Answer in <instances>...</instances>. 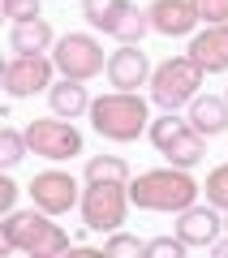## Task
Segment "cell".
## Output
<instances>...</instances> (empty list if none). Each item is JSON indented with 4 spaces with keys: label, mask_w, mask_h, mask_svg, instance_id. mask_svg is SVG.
Segmentation results:
<instances>
[{
    "label": "cell",
    "mask_w": 228,
    "mask_h": 258,
    "mask_svg": "<svg viewBox=\"0 0 228 258\" xmlns=\"http://www.w3.org/2000/svg\"><path fill=\"white\" fill-rule=\"evenodd\" d=\"M224 232H228V220H224Z\"/></svg>",
    "instance_id": "f1b7e54d"
},
{
    "label": "cell",
    "mask_w": 228,
    "mask_h": 258,
    "mask_svg": "<svg viewBox=\"0 0 228 258\" xmlns=\"http://www.w3.org/2000/svg\"><path fill=\"white\" fill-rule=\"evenodd\" d=\"M0 241L5 249H22L30 258H61L69 254V232L61 224H52V215L43 207H30V211H9L0 224Z\"/></svg>",
    "instance_id": "7a4b0ae2"
},
{
    "label": "cell",
    "mask_w": 228,
    "mask_h": 258,
    "mask_svg": "<svg viewBox=\"0 0 228 258\" xmlns=\"http://www.w3.org/2000/svg\"><path fill=\"white\" fill-rule=\"evenodd\" d=\"M47 103H52V112L56 116H82V112H91V95H86V86L78 82V78H61V82H52L47 86Z\"/></svg>",
    "instance_id": "2e32d148"
},
{
    "label": "cell",
    "mask_w": 228,
    "mask_h": 258,
    "mask_svg": "<svg viewBox=\"0 0 228 258\" xmlns=\"http://www.w3.org/2000/svg\"><path fill=\"white\" fill-rule=\"evenodd\" d=\"M202 78H207V69H202L190 52H185V56H173V60H164L155 74H151V99H155L164 112L190 108V103L198 99Z\"/></svg>",
    "instance_id": "277c9868"
},
{
    "label": "cell",
    "mask_w": 228,
    "mask_h": 258,
    "mask_svg": "<svg viewBox=\"0 0 228 258\" xmlns=\"http://www.w3.org/2000/svg\"><path fill=\"white\" fill-rule=\"evenodd\" d=\"M5 18H13V22L39 18V0H5Z\"/></svg>",
    "instance_id": "484cf974"
},
{
    "label": "cell",
    "mask_w": 228,
    "mask_h": 258,
    "mask_svg": "<svg viewBox=\"0 0 228 258\" xmlns=\"http://www.w3.org/2000/svg\"><path fill=\"white\" fill-rule=\"evenodd\" d=\"M52 60H56V69H61V78H78V82H91L95 74L108 69L99 39L82 35V30H69V35L56 39L52 43Z\"/></svg>",
    "instance_id": "52a82bcc"
},
{
    "label": "cell",
    "mask_w": 228,
    "mask_h": 258,
    "mask_svg": "<svg viewBox=\"0 0 228 258\" xmlns=\"http://www.w3.org/2000/svg\"><path fill=\"white\" fill-rule=\"evenodd\" d=\"M52 43H56V35H52V26H47L43 13H39V18H22V22L9 26V47L18 56H39V52H47Z\"/></svg>",
    "instance_id": "9a60e30c"
},
{
    "label": "cell",
    "mask_w": 228,
    "mask_h": 258,
    "mask_svg": "<svg viewBox=\"0 0 228 258\" xmlns=\"http://www.w3.org/2000/svg\"><path fill=\"white\" fill-rule=\"evenodd\" d=\"M129 211V185L125 181H86L82 194V224L91 232H117Z\"/></svg>",
    "instance_id": "8992f818"
},
{
    "label": "cell",
    "mask_w": 228,
    "mask_h": 258,
    "mask_svg": "<svg viewBox=\"0 0 228 258\" xmlns=\"http://www.w3.org/2000/svg\"><path fill=\"white\" fill-rule=\"evenodd\" d=\"M26 142H30V155H43V159H52V164L82 155V134L69 125V116H56V112L43 116V120H30Z\"/></svg>",
    "instance_id": "ba28073f"
},
{
    "label": "cell",
    "mask_w": 228,
    "mask_h": 258,
    "mask_svg": "<svg viewBox=\"0 0 228 258\" xmlns=\"http://www.w3.org/2000/svg\"><path fill=\"white\" fill-rule=\"evenodd\" d=\"M91 125L108 142H134L138 134L151 129V112H146V99L138 91H112L91 103Z\"/></svg>",
    "instance_id": "3957f363"
},
{
    "label": "cell",
    "mask_w": 228,
    "mask_h": 258,
    "mask_svg": "<svg viewBox=\"0 0 228 258\" xmlns=\"http://www.w3.org/2000/svg\"><path fill=\"white\" fill-rule=\"evenodd\" d=\"M224 99H228V91H224Z\"/></svg>",
    "instance_id": "f546056e"
},
{
    "label": "cell",
    "mask_w": 228,
    "mask_h": 258,
    "mask_svg": "<svg viewBox=\"0 0 228 258\" xmlns=\"http://www.w3.org/2000/svg\"><path fill=\"white\" fill-rule=\"evenodd\" d=\"M151 60L138 43H121L117 52L108 56V82L112 91H138V86H151Z\"/></svg>",
    "instance_id": "8fae6325"
},
{
    "label": "cell",
    "mask_w": 228,
    "mask_h": 258,
    "mask_svg": "<svg viewBox=\"0 0 228 258\" xmlns=\"http://www.w3.org/2000/svg\"><path fill=\"white\" fill-rule=\"evenodd\" d=\"M26 155H30L26 134H18V129H0V168L9 172V168H18Z\"/></svg>",
    "instance_id": "ffe728a7"
},
{
    "label": "cell",
    "mask_w": 228,
    "mask_h": 258,
    "mask_svg": "<svg viewBox=\"0 0 228 258\" xmlns=\"http://www.w3.org/2000/svg\"><path fill=\"white\" fill-rule=\"evenodd\" d=\"M190 125L198 129V134H207V138H219L228 129V99H219V95H198V99L190 103Z\"/></svg>",
    "instance_id": "e0dca14e"
},
{
    "label": "cell",
    "mask_w": 228,
    "mask_h": 258,
    "mask_svg": "<svg viewBox=\"0 0 228 258\" xmlns=\"http://www.w3.org/2000/svg\"><path fill=\"white\" fill-rule=\"evenodd\" d=\"M103 258H146V241L129 237V232H112L103 241Z\"/></svg>",
    "instance_id": "44dd1931"
},
{
    "label": "cell",
    "mask_w": 228,
    "mask_h": 258,
    "mask_svg": "<svg viewBox=\"0 0 228 258\" xmlns=\"http://www.w3.org/2000/svg\"><path fill=\"white\" fill-rule=\"evenodd\" d=\"M13 203H18V185H13L9 176H0V211L9 215V211H13Z\"/></svg>",
    "instance_id": "4316f807"
},
{
    "label": "cell",
    "mask_w": 228,
    "mask_h": 258,
    "mask_svg": "<svg viewBox=\"0 0 228 258\" xmlns=\"http://www.w3.org/2000/svg\"><path fill=\"white\" fill-rule=\"evenodd\" d=\"M82 18L117 43H142V35L151 30V13L129 0H82Z\"/></svg>",
    "instance_id": "5b68a950"
},
{
    "label": "cell",
    "mask_w": 228,
    "mask_h": 258,
    "mask_svg": "<svg viewBox=\"0 0 228 258\" xmlns=\"http://www.w3.org/2000/svg\"><path fill=\"white\" fill-rule=\"evenodd\" d=\"M190 56L207 74H228V22H215L190 39Z\"/></svg>",
    "instance_id": "5bb4252c"
},
{
    "label": "cell",
    "mask_w": 228,
    "mask_h": 258,
    "mask_svg": "<svg viewBox=\"0 0 228 258\" xmlns=\"http://www.w3.org/2000/svg\"><path fill=\"white\" fill-rule=\"evenodd\" d=\"M198 198V181L190 176V168H151V172H138L129 181V203L138 211H168V215H181L185 207H194Z\"/></svg>",
    "instance_id": "6da1fadb"
},
{
    "label": "cell",
    "mask_w": 228,
    "mask_h": 258,
    "mask_svg": "<svg viewBox=\"0 0 228 258\" xmlns=\"http://www.w3.org/2000/svg\"><path fill=\"white\" fill-rule=\"evenodd\" d=\"M211 254H215V258H228V241H215V245H211Z\"/></svg>",
    "instance_id": "83f0119b"
},
{
    "label": "cell",
    "mask_w": 228,
    "mask_h": 258,
    "mask_svg": "<svg viewBox=\"0 0 228 258\" xmlns=\"http://www.w3.org/2000/svg\"><path fill=\"white\" fill-rule=\"evenodd\" d=\"M185 241L181 237H155V241H146V258H185Z\"/></svg>",
    "instance_id": "cb8c5ba5"
},
{
    "label": "cell",
    "mask_w": 228,
    "mask_h": 258,
    "mask_svg": "<svg viewBox=\"0 0 228 258\" xmlns=\"http://www.w3.org/2000/svg\"><path fill=\"white\" fill-rule=\"evenodd\" d=\"M190 125V116H177V112H164V116H155L151 120V129H146V134H151V142H155V151H164L168 142H173V134H181V129Z\"/></svg>",
    "instance_id": "7402d4cb"
},
{
    "label": "cell",
    "mask_w": 228,
    "mask_h": 258,
    "mask_svg": "<svg viewBox=\"0 0 228 258\" xmlns=\"http://www.w3.org/2000/svg\"><path fill=\"white\" fill-rule=\"evenodd\" d=\"M52 69H56V60H47L43 52L39 56H13V60L5 64L0 82H5V91H9L13 99H26V95L52 86Z\"/></svg>",
    "instance_id": "30bf717a"
},
{
    "label": "cell",
    "mask_w": 228,
    "mask_h": 258,
    "mask_svg": "<svg viewBox=\"0 0 228 258\" xmlns=\"http://www.w3.org/2000/svg\"><path fill=\"white\" fill-rule=\"evenodd\" d=\"M151 30H159V35L168 39H185L194 35V26H198V9H194V0H155L151 5Z\"/></svg>",
    "instance_id": "4fadbf2b"
},
{
    "label": "cell",
    "mask_w": 228,
    "mask_h": 258,
    "mask_svg": "<svg viewBox=\"0 0 228 258\" xmlns=\"http://www.w3.org/2000/svg\"><path fill=\"white\" fill-rule=\"evenodd\" d=\"M30 198H35V207H43L47 215H65V211H73V207H82L73 172H61V168L39 172L35 181H30Z\"/></svg>",
    "instance_id": "9c48e42d"
},
{
    "label": "cell",
    "mask_w": 228,
    "mask_h": 258,
    "mask_svg": "<svg viewBox=\"0 0 228 258\" xmlns=\"http://www.w3.org/2000/svg\"><path fill=\"white\" fill-rule=\"evenodd\" d=\"M194 9H198V18L207 22V26L228 22V0H194Z\"/></svg>",
    "instance_id": "d4e9b609"
},
{
    "label": "cell",
    "mask_w": 228,
    "mask_h": 258,
    "mask_svg": "<svg viewBox=\"0 0 228 258\" xmlns=\"http://www.w3.org/2000/svg\"><path fill=\"white\" fill-rule=\"evenodd\" d=\"M86 181H125L129 185V164L121 155H91L86 159Z\"/></svg>",
    "instance_id": "d6986e66"
},
{
    "label": "cell",
    "mask_w": 228,
    "mask_h": 258,
    "mask_svg": "<svg viewBox=\"0 0 228 258\" xmlns=\"http://www.w3.org/2000/svg\"><path fill=\"white\" fill-rule=\"evenodd\" d=\"M159 155H164L168 164H177V168H194V164L207 159V134H198L194 125H185L181 134H173V142H168Z\"/></svg>",
    "instance_id": "ac0fdd59"
},
{
    "label": "cell",
    "mask_w": 228,
    "mask_h": 258,
    "mask_svg": "<svg viewBox=\"0 0 228 258\" xmlns=\"http://www.w3.org/2000/svg\"><path fill=\"white\" fill-rule=\"evenodd\" d=\"M207 203L211 207H219V211H228V164H219V168H211L207 172Z\"/></svg>",
    "instance_id": "603a6c76"
},
{
    "label": "cell",
    "mask_w": 228,
    "mask_h": 258,
    "mask_svg": "<svg viewBox=\"0 0 228 258\" xmlns=\"http://www.w3.org/2000/svg\"><path fill=\"white\" fill-rule=\"evenodd\" d=\"M219 207H185L181 215H177V237L185 241V245H202V249H211L219 241V232H224V220H219Z\"/></svg>",
    "instance_id": "7c38bea8"
}]
</instances>
